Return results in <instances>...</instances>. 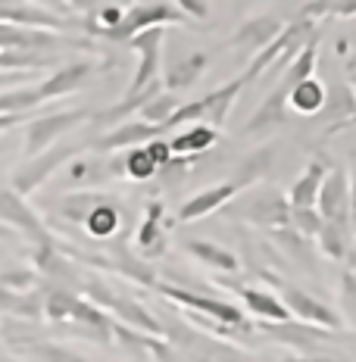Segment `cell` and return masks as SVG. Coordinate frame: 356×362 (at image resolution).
Segmentation results:
<instances>
[{"mask_svg":"<svg viewBox=\"0 0 356 362\" xmlns=\"http://www.w3.org/2000/svg\"><path fill=\"white\" fill-rule=\"evenodd\" d=\"M225 218L250 222L275 235V231L291 228V203H287V194L275 191V187H247V194H238L225 206Z\"/></svg>","mask_w":356,"mask_h":362,"instance_id":"cell-1","label":"cell"},{"mask_svg":"<svg viewBox=\"0 0 356 362\" xmlns=\"http://www.w3.org/2000/svg\"><path fill=\"white\" fill-rule=\"evenodd\" d=\"M244 88H247L244 75H238V78H231L229 85H219L216 90H209L207 97H197V100L181 103L163 128L166 132H172V128H178V125H197V122L222 128L225 119H229V112H231V107H234V100H238V94Z\"/></svg>","mask_w":356,"mask_h":362,"instance_id":"cell-2","label":"cell"},{"mask_svg":"<svg viewBox=\"0 0 356 362\" xmlns=\"http://www.w3.org/2000/svg\"><path fill=\"white\" fill-rule=\"evenodd\" d=\"M154 291L163 293V297L172 300V303L185 306L188 313L203 315V319H213L216 325H222V328H231V331H250V328H253L247 322L244 309L234 306V303H225V300L200 297V293H194V291H188V288H178V284H166V281H160Z\"/></svg>","mask_w":356,"mask_h":362,"instance_id":"cell-3","label":"cell"},{"mask_svg":"<svg viewBox=\"0 0 356 362\" xmlns=\"http://www.w3.org/2000/svg\"><path fill=\"white\" fill-rule=\"evenodd\" d=\"M316 35V22L313 19H294L291 25H285V32L275 37V41L269 44V47H263L260 54L250 59V66L241 75H244V81H256L266 69H278V66H287L291 63V57L297 54L303 44L309 41V37Z\"/></svg>","mask_w":356,"mask_h":362,"instance_id":"cell-4","label":"cell"},{"mask_svg":"<svg viewBox=\"0 0 356 362\" xmlns=\"http://www.w3.org/2000/svg\"><path fill=\"white\" fill-rule=\"evenodd\" d=\"M88 116H91L88 110H63V112H47V116L28 119L25 134H22V156L32 160V156L50 150L54 144H59V138H63L66 132L79 128Z\"/></svg>","mask_w":356,"mask_h":362,"instance_id":"cell-5","label":"cell"},{"mask_svg":"<svg viewBox=\"0 0 356 362\" xmlns=\"http://www.w3.org/2000/svg\"><path fill=\"white\" fill-rule=\"evenodd\" d=\"M0 225H6V228L13 225V228L35 247H47L57 240L54 231L44 225V218L38 216L25 203V197L16 194L13 187H0Z\"/></svg>","mask_w":356,"mask_h":362,"instance_id":"cell-6","label":"cell"},{"mask_svg":"<svg viewBox=\"0 0 356 362\" xmlns=\"http://www.w3.org/2000/svg\"><path fill=\"white\" fill-rule=\"evenodd\" d=\"M85 150V144H54L50 150H44V153L32 156V160H25L19 165L16 172H13V191L16 194H35L38 187L44 185L54 172L59 169V165L72 163L75 156Z\"/></svg>","mask_w":356,"mask_h":362,"instance_id":"cell-7","label":"cell"},{"mask_svg":"<svg viewBox=\"0 0 356 362\" xmlns=\"http://www.w3.org/2000/svg\"><path fill=\"white\" fill-rule=\"evenodd\" d=\"M272 281H275L278 297H282V303L287 306L291 319L306 322V325H319L325 331H340L347 325L344 315H340L338 309H331L328 303H322L319 297L306 293L303 288H294V284H287V281H278V278H272Z\"/></svg>","mask_w":356,"mask_h":362,"instance_id":"cell-8","label":"cell"},{"mask_svg":"<svg viewBox=\"0 0 356 362\" xmlns=\"http://www.w3.org/2000/svg\"><path fill=\"white\" fill-rule=\"evenodd\" d=\"M176 22H188V16L178 10V6H169V4H134L132 10H125L122 22H119L113 32L101 35L107 44H128L138 32L144 28H154V25H176Z\"/></svg>","mask_w":356,"mask_h":362,"instance_id":"cell-9","label":"cell"},{"mask_svg":"<svg viewBox=\"0 0 356 362\" xmlns=\"http://www.w3.org/2000/svg\"><path fill=\"white\" fill-rule=\"evenodd\" d=\"M163 37H166V25H154L144 28L128 41V47L138 54V72H134L128 94H138L147 85H154L160 78V50H163Z\"/></svg>","mask_w":356,"mask_h":362,"instance_id":"cell-10","label":"cell"},{"mask_svg":"<svg viewBox=\"0 0 356 362\" xmlns=\"http://www.w3.org/2000/svg\"><path fill=\"white\" fill-rule=\"evenodd\" d=\"M316 209L322 218H331V222H350V169L331 165V172L322 181Z\"/></svg>","mask_w":356,"mask_h":362,"instance_id":"cell-11","label":"cell"},{"mask_svg":"<svg viewBox=\"0 0 356 362\" xmlns=\"http://www.w3.org/2000/svg\"><path fill=\"white\" fill-rule=\"evenodd\" d=\"M134 250L141 259H160L169 250V240H166V203L163 200H150L144 209V218L138 225V235H134Z\"/></svg>","mask_w":356,"mask_h":362,"instance_id":"cell-12","label":"cell"},{"mask_svg":"<svg viewBox=\"0 0 356 362\" xmlns=\"http://www.w3.org/2000/svg\"><path fill=\"white\" fill-rule=\"evenodd\" d=\"M219 288H231L241 297L247 313L256 315L260 322H291V313H287V306L282 303V297H278L275 291L256 288V284H234L229 278H222Z\"/></svg>","mask_w":356,"mask_h":362,"instance_id":"cell-13","label":"cell"},{"mask_svg":"<svg viewBox=\"0 0 356 362\" xmlns=\"http://www.w3.org/2000/svg\"><path fill=\"white\" fill-rule=\"evenodd\" d=\"M163 125H150L144 119H128V122H119L113 132L103 134L97 144H91L101 153H116V150H132V147H144L154 138H163Z\"/></svg>","mask_w":356,"mask_h":362,"instance_id":"cell-14","label":"cell"},{"mask_svg":"<svg viewBox=\"0 0 356 362\" xmlns=\"http://www.w3.org/2000/svg\"><path fill=\"white\" fill-rule=\"evenodd\" d=\"M282 32H285V22L278 16H269V13H263V16H250V19L241 22L238 32L231 35V47L256 57L263 47H269V44L275 41Z\"/></svg>","mask_w":356,"mask_h":362,"instance_id":"cell-15","label":"cell"},{"mask_svg":"<svg viewBox=\"0 0 356 362\" xmlns=\"http://www.w3.org/2000/svg\"><path fill=\"white\" fill-rule=\"evenodd\" d=\"M238 187L231 185V181H222V185H213V187H203V191L191 194L185 203H181L178 209V222L188 225V222H197V218H207L219 213V209H225L229 203L238 197Z\"/></svg>","mask_w":356,"mask_h":362,"instance_id":"cell-16","label":"cell"},{"mask_svg":"<svg viewBox=\"0 0 356 362\" xmlns=\"http://www.w3.org/2000/svg\"><path fill=\"white\" fill-rule=\"evenodd\" d=\"M253 328H260L263 334L275 337V341L285 346H297V350L316 346L319 341H328V334H331V331H325L319 325H306V322H297V319H291V322H260L256 319Z\"/></svg>","mask_w":356,"mask_h":362,"instance_id":"cell-17","label":"cell"},{"mask_svg":"<svg viewBox=\"0 0 356 362\" xmlns=\"http://www.w3.org/2000/svg\"><path fill=\"white\" fill-rule=\"evenodd\" d=\"M91 75H94V66H91L88 59L66 63V66H59L50 78H44L41 85H38V97H41V103L57 100V97H66V94H72V90H79Z\"/></svg>","mask_w":356,"mask_h":362,"instance_id":"cell-18","label":"cell"},{"mask_svg":"<svg viewBox=\"0 0 356 362\" xmlns=\"http://www.w3.org/2000/svg\"><path fill=\"white\" fill-rule=\"evenodd\" d=\"M54 44H59V37L54 32L44 28H25V25H13V22H0V50H19V54H44Z\"/></svg>","mask_w":356,"mask_h":362,"instance_id":"cell-19","label":"cell"},{"mask_svg":"<svg viewBox=\"0 0 356 362\" xmlns=\"http://www.w3.org/2000/svg\"><path fill=\"white\" fill-rule=\"evenodd\" d=\"M325 175H328V160H325V156L309 160L306 169H303V175L294 181L291 191H287V203H291V209H313L316 200H319Z\"/></svg>","mask_w":356,"mask_h":362,"instance_id":"cell-20","label":"cell"},{"mask_svg":"<svg viewBox=\"0 0 356 362\" xmlns=\"http://www.w3.org/2000/svg\"><path fill=\"white\" fill-rule=\"evenodd\" d=\"M69 322H75L79 334L91 337V341H101V344H110V341H113V315L103 313L101 306H94V303H91V300H85V297L75 300Z\"/></svg>","mask_w":356,"mask_h":362,"instance_id":"cell-21","label":"cell"},{"mask_svg":"<svg viewBox=\"0 0 356 362\" xmlns=\"http://www.w3.org/2000/svg\"><path fill=\"white\" fill-rule=\"evenodd\" d=\"M287 119V90H282V88H272L266 97H263V103L256 107V112L250 116V122L241 128V132L247 134H266V132H272V128H278Z\"/></svg>","mask_w":356,"mask_h":362,"instance_id":"cell-22","label":"cell"},{"mask_svg":"<svg viewBox=\"0 0 356 362\" xmlns=\"http://www.w3.org/2000/svg\"><path fill=\"white\" fill-rule=\"evenodd\" d=\"M185 250L194 256L197 262H203L207 269L213 272H225V275H238L241 272V262L231 250H225L222 244L216 240H203V238H188L185 240Z\"/></svg>","mask_w":356,"mask_h":362,"instance_id":"cell-23","label":"cell"},{"mask_svg":"<svg viewBox=\"0 0 356 362\" xmlns=\"http://www.w3.org/2000/svg\"><path fill=\"white\" fill-rule=\"evenodd\" d=\"M316 244H319L322 256H328V259H335V262L350 259V253H353V225L322 218V228H319V235H316Z\"/></svg>","mask_w":356,"mask_h":362,"instance_id":"cell-24","label":"cell"},{"mask_svg":"<svg viewBox=\"0 0 356 362\" xmlns=\"http://www.w3.org/2000/svg\"><path fill=\"white\" fill-rule=\"evenodd\" d=\"M122 225H125V216L113 197H107L101 206H94L91 216L85 218V231H88V238H94V240H113L122 231Z\"/></svg>","mask_w":356,"mask_h":362,"instance_id":"cell-25","label":"cell"},{"mask_svg":"<svg viewBox=\"0 0 356 362\" xmlns=\"http://www.w3.org/2000/svg\"><path fill=\"white\" fill-rule=\"evenodd\" d=\"M207 66H209V57L200 54V50H194V54L169 63V69L163 75V88L166 90H188L203 72H207Z\"/></svg>","mask_w":356,"mask_h":362,"instance_id":"cell-26","label":"cell"},{"mask_svg":"<svg viewBox=\"0 0 356 362\" xmlns=\"http://www.w3.org/2000/svg\"><path fill=\"white\" fill-rule=\"evenodd\" d=\"M216 141H219V128L197 122V125H188L185 132H178L169 144L176 156H203L209 147H216Z\"/></svg>","mask_w":356,"mask_h":362,"instance_id":"cell-27","label":"cell"},{"mask_svg":"<svg viewBox=\"0 0 356 362\" xmlns=\"http://www.w3.org/2000/svg\"><path fill=\"white\" fill-rule=\"evenodd\" d=\"M325 100H328V88L313 75V78L300 81V85L291 90V97H287V110H294L297 116H319V112L325 110Z\"/></svg>","mask_w":356,"mask_h":362,"instance_id":"cell-28","label":"cell"},{"mask_svg":"<svg viewBox=\"0 0 356 362\" xmlns=\"http://www.w3.org/2000/svg\"><path fill=\"white\" fill-rule=\"evenodd\" d=\"M272 163H275V147H260V150H253L247 160L238 163L231 185L238 187V191H247V187H253L256 181H260V178L272 169Z\"/></svg>","mask_w":356,"mask_h":362,"instance_id":"cell-29","label":"cell"},{"mask_svg":"<svg viewBox=\"0 0 356 362\" xmlns=\"http://www.w3.org/2000/svg\"><path fill=\"white\" fill-rule=\"evenodd\" d=\"M107 200V194L101 191H75V194H63L57 203V213L59 218H66V222H75V225H85V218L91 216V209L101 206V203Z\"/></svg>","mask_w":356,"mask_h":362,"instance_id":"cell-30","label":"cell"},{"mask_svg":"<svg viewBox=\"0 0 356 362\" xmlns=\"http://www.w3.org/2000/svg\"><path fill=\"white\" fill-rule=\"evenodd\" d=\"M16 346L25 353L32 362H91L81 353L69 350L63 344H50V341H35V337H25V341H16Z\"/></svg>","mask_w":356,"mask_h":362,"instance_id":"cell-31","label":"cell"},{"mask_svg":"<svg viewBox=\"0 0 356 362\" xmlns=\"http://www.w3.org/2000/svg\"><path fill=\"white\" fill-rule=\"evenodd\" d=\"M44 293V319L50 322H69L72 315V306L75 300H79V293L72 288H66V284H54V288L41 291Z\"/></svg>","mask_w":356,"mask_h":362,"instance_id":"cell-32","label":"cell"},{"mask_svg":"<svg viewBox=\"0 0 356 362\" xmlns=\"http://www.w3.org/2000/svg\"><path fill=\"white\" fill-rule=\"evenodd\" d=\"M325 119H331L335 125H344L347 119L356 112V94H353V88L350 85H335L328 90V100H325ZM335 125H328V128H335Z\"/></svg>","mask_w":356,"mask_h":362,"instance_id":"cell-33","label":"cell"},{"mask_svg":"<svg viewBox=\"0 0 356 362\" xmlns=\"http://www.w3.org/2000/svg\"><path fill=\"white\" fill-rule=\"evenodd\" d=\"M122 175L132 181H150L154 175H160V165L154 163L147 147H132V150H125V156H122Z\"/></svg>","mask_w":356,"mask_h":362,"instance_id":"cell-34","label":"cell"},{"mask_svg":"<svg viewBox=\"0 0 356 362\" xmlns=\"http://www.w3.org/2000/svg\"><path fill=\"white\" fill-rule=\"evenodd\" d=\"M35 107H41L38 85L35 88H13V90L0 94V116H25V112Z\"/></svg>","mask_w":356,"mask_h":362,"instance_id":"cell-35","label":"cell"},{"mask_svg":"<svg viewBox=\"0 0 356 362\" xmlns=\"http://www.w3.org/2000/svg\"><path fill=\"white\" fill-rule=\"evenodd\" d=\"M178 107H181V100H178L176 90H160V94H156L154 100H150L147 107L138 112V116L144 119V122H150V125H166ZM163 132H166V128H163Z\"/></svg>","mask_w":356,"mask_h":362,"instance_id":"cell-36","label":"cell"},{"mask_svg":"<svg viewBox=\"0 0 356 362\" xmlns=\"http://www.w3.org/2000/svg\"><path fill=\"white\" fill-rule=\"evenodd\" d=\"M38 281H41V272H38V269H28V266H10V269L0 272V288L16 291V293L35 291Z\"/></svg>","mask_w":356,"mask_h":362,"instance_id":"cell-37","label":"cell"},{"mask_svg":"<svg viewBox=\"0 0 356 362\" xmlns=\"http://www.w3.org/2000/svg\"><path fill=\"white\" fill-rule=\"evenodd\" d=\"M338 297H340V315H344V322H350V325L356 328V272L353 269L340 272Z\"/></svg>","mask_w":356,"mask_h":362,"instance_id":"cell-38","label":"cell"},{"mask_svg":"<svg viewBox=\"0 0 356 362\" xmlns=\"http://www.w3.org/2000/svg\"><path fill=\"white\" fill-rule=\"evenodd\" d=\"M319 228H322V216H319V209H291V231H297L300 238H313L319 235Z\"/></svg>","mask_w":356,"mask_h":362,"instance_id":"cell-39","label":"cell"},{"mask_svg":"<svg viewBox=\"0 0 356 362\" xmlns=\"http://www.w3.org/2000/svg\"><path fill=\"white\" fill-rule=\"evenodd\" d=\"M97 169V163H91V160H72L69 165V185H88V181H97L101 178V172H94Z\"/></svg>","mask_w":356,"mask_h":362,"instance_id":"cell-40","label":"cell"},{"mask_svg":"<svg viewBox=\"0 0 356 362\" xmlns=\"http://www.w3.org/2000/svg\"><path fill=\"white\" fill-rule=\"evenodd\" d=\"M176 6L181 13H185L188 19H197V22H203V19H209V0H176Z\"/></svg>","mask_w":356,"mask_h":362,"instance_id":"cell-41","label":"cell"},{"mask_svg":"<svg viewBox=\"0 0 356 362\" xmlns=\"http://www.w3.org/2000/svg\"><path fill=\"white\" fill-rule=\"evenodd\" d=\"M144 147H147V153L154 156V163L160 165V169H163V165H169L172 156H176V153H172V144L166 138H154L150 144H144Z\"/></svg>","mask_w":356,"mask_h":362,"instance_id":"cell-42","label":"cell"},{"mask_svg":"<svg viewBox=\"0 0 356 362\" xmlns=\"http://www.w3.org/2000/svg\"><path fill=\"white\" fill-rule=\"evenodd\" d=\"M325 16H356V0H328Z\"/></svg>","mask_w":356,"mask_h":362,"instance_id":"cell-43","label":"cell"},{"mask_svg":"<svg viewBox=\"0 0 356 362\" xmlns=\"http://www.w3.org/2000/svg\"><path fill=\"white\" fill-rule=\"evenodd\" d=\"M32 4H38L41 10H47V13H54V16H63V19H69V0H32Z\"/></svg>","mask_w":356,"mask_h":362,"instance_id":"cell-44","label":"cell"},{"mask_svg":"<svg viewBox=\"0 0 356 362\" xmlns=\"http://www.w3.org/2000/svg\"><path fill=\"white\" fill-rule=\"evenodd\" d=\"M103 0H69V10L72 13H97Z\"/></svg>","mask_w":356,"mask_h":362,"instance_id":"cell-45","label":"cell"},{"mask_svg":"<svg viewBox=\"0 0 356 362\" xmlns=\"http://www.w3.org/2000/svg\"><path fill=\"white\" fill-rule=\"evenodd\" d=\"M350 222H353V228H356V163H353V169H350Z\"/></svg>","mask_w":356,"mask_h":362,"instance_id":"cell-46","label":"cell"},{"mask_svg":"<svg viewBox=\"0 0 356 362\" xmlns=\"http://www.w3.org/2000/svg\"><path fill=\"white\" fill-rule=\"evenodd\" d=\"M28 0H0V16L4 13H10V10H19V6H25Z\"/></svg>","mask_w":356,"mask_h":362,"instance_id":"cell-47","label":"cell"},{"mask_svg":"<svg viewBox=\"0 0 356 362\" xmlns=\"http://www.w3.org/2000/svg\"><path fill=\"white\" fill-rule=\"evenodd\" d=\"M347 72H350V78H356V54L347 59Z\"/></svg>","mask_w":356,"mask_h":362,"instance_id":"cell-48","label":"cell"},{"mask_svg":"<svg viewBox=\"0 0 356 362\" xmlns=\"http://www.w3.org/2000/svg\"><path fill=\"white\" fill-rule=\"evenodd\" d=\"M6 238H13L10 228H6V225H0V240H6Z\"/></svg>","mask_w":356,"mask_h":362,"instance_id":"cell-49","label":"cell"},{"mask_svg":"<svg viewBox=\"0 0 356 362\" xmlns=\"http://www.w3.org/2000/svg\"><path fill=\"white\" fill-rule=\"evenodd\" d=\"M300 362H338V359H300Z\"/></svg>","mask_w":356,"mask_h":362,"instance_id":"cell-50","label":"cell"},{"mask_svg":"<svg viewBox=\"0 0 356 362\" xmlns=\"http://www.w3.org/2000/svg\"><path fill=\"white\" fill-rule=\"evenodd\" d=\"M0 362H16V359H0Z\"/></svg>","mask_w":356,"mask_h":362,"instance_id":"cell-51","label":"cell"}]
</instances>
